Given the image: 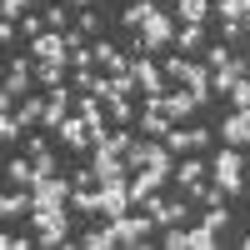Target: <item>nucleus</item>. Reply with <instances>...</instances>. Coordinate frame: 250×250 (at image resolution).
Masks as SVG:
<instances>
[{
	"mask_svg": "<svg viewBox=\"0 0 250 250\" xmlns=\"http://www.w3.org/2000/svg\"><path fill=\"white\" fill-rule=\"evenodd\" d=\"M35 220V245H65V205H35L30 210Z\"/></svg>",
	"mask_w": 250,
	"mask_h": 250,
	"instance_id": "obj_1",
	"label": "nucleus"
},
{
	"mask_svg": "<svg viewBox=\"0 0 250 250\" xmlns=\"http://www.w3.org/2000/svg\"><path fill=\"white\" fill-rule=\"evenodd\" d=\"M135 80L145 95H165V70L155 65V60H135Z\"/></svg>",
	"mask_w": 250,
	"mask_h": 250,
	"instance_id": "obj_15",
	"label": "nucleus"
},
{
	"mask_svg": "<svg viewBox=\"0 0 250 250\" xmlns=\"http://www.w3.org/2000/svg\"><path fill=\"white\" fill-rule=\"evenodd\" d=\"M95 60H100V65H105L110 75H120V70H130V60H125L115 45H105V40H100V45H95Z\"/></svg>",
	"mask_w": 250,
	"mask_h": 250,
	"instance_id": "obj_20",
	"label": "nucleus"
},
{
	"mask_svg": "<svg viewBox=\"0 0 250 250\" xmlns=\"http://www.w3.org/2000/svg\"><path fill=\"white\" fill-rule=\"evenodd\" d=\"M175 10H180V20H185V25H200V20H205V10H210V0H175Z\"/></svg>",
	"mask_w": 250,
	"mask_h": 250,
	"instance_id": "obj_23",
	"label": "nucleus"
},
{
	"mask_svg": "<svg viewBox=\"0 0 250 250\" xmlns=\"http://www.w3.org/2000/svg\"><path fill=\"white\" fill-rule=\"evenodd\" d=\"M240 245H245V250H250V235H245V240H240Z\"/></svg>",
	"mask_w": 250,
	"mask_h": 250,
	"instance_id": "obj_39",
	"label": "nucleus"
},
{
	"mask_svg": "<svg viewBox=\"0 0 250 250\" xmlns=\"http://www.w3.org/2000/svg\"><path fill=\"white\" fill-rule=\"evenodd\" d=\"M115 225V235H120V245H145V235H150V215H120V220H110Z\"/></svg>",
	"mask_w": 250,
	"mask_h": 250,
	"instance_id": "obj_10",
	"label": "nucleus"
},
{
	"mask_svg": "<svg viewBox=\"0 0 250 250\" xmlns=\"http://www.w3.org/2000/svg\"><path fill=\"white\" fill-rule=\"evenodd\" d=\"M150 15H155V5H150V0H140V5H130V10H125V25H135V30H140Z\"/></svg>",
	"mask_w": 250,
	"mask_h": 250,
	"instance_id": "obj_29",
	"label": "nucleus"
},
{
	"mask_svg": "<svg viewBox=\"0 0 250 250\" xmlns=\"http://www.w3.org/2000/svg\"><path fill=\"white\" fill-rule=\"evenodd\" d=\"M65 115H70V90H65V85H55V90H50V100H45V120H40V125L60 130V120H65Z\"/></svg>",
	"mask_w": 250,
	"mask_h": 250,
	"instance_id": "obj_16",
	"label": "nucleus"
},
{
	"mask_svg": "<svg viewBox=\"0 0 250 250\" xmlns=\"http://www.w3.org/2000/svg\"><path fill=\"white\" fill-rule=\"evenodd\" d=\"M185 250H215V230H210V225H195V230H185Z\"/></svg>",
	"mask_w": 250,
	"mask_h": 250,
	"instance_id": "obj_24",
	"label": "nucleus"
},
{
	"mask_svg": "<svg viewBox=\"0 0 250 250\" xmlns=\"http://www.w3.org/2000/svg\"><path fill=\"white\" fill-rule=\"evenodd\" d=\"M35 5V0H0V10H5V20H25V10Z\"/></svg>",
	"mask_w": 250,
	"mask_h": 250,
	"instance_id": "obj_32",
	"label": "nucleus"
},
{
	"mask_svg": "<svg viewBox=\"0 0 250 250\" xmlns=\"http://www.w3.org/2000/svg\"><path fill=\"white\" fill-rule=\"evenodd\" d=\"M230 100H235V110H250V75H240V80H235Z\"/></svg>",
	"mask_w": 250,
	"mask_h": 250,
	"instance_id": "obj_31",
	"label": "nucleus"
},
{
	"mask_svg": "<svg viewBox=\"0 0 250 250\" xmlns=\"http://www.w3.org/2000/svg\"><path fill=\"white\" fill-rule=\"evenodd\" d=\"M205 140H210L205 130H175V125H170V130H165V150H170V155H190V150H200Z\"/></svg>",
	"mask_w": 250,
	"mask_h": 250,
	"instance_id": "obj_12",
	"label": "nucleus"
},
{
	"mask_svg": "<svg viewBox=\"0 0 250 250\" xmlns=\"http://www.w3.org/2000/svg\"><path fill=\"white\" fill-rule=\"evenodd\" d=\"M20 125H25V120H20V115H10V110H5V115H0V140L10 145V140L20 135Z\"/></svg>",
	"mask_w": 250,
	"mask_h": 250,
	"instance_id": "obj_30",
	"label": "nucleus"
},
{
	"mask_svg": "<svg viewBox=\"0 0 250 250\" xmlns=\"http://www.w3.org/2000/svg\"><path fill=\"white\" fill-rule=\"evenodd\" d=\"M30 75H35V60H10V70H5V95H25Z\"/></svg>",
	"mask_w": 250,
	"mask_h": 250,
	"instance_id": "obj_18",
	"label": "nucleus"
},
{
	"mask_svg": "<svg viewBox=\"0 0 250 250\" xmlns=\"http://www.w3.org/2000/svg\"><path fill=\"white\" fill-rule=\"evenodd\" d=\"M175 45H180V50H200V45H205V25H185V30L175 35Z\"/></svg>",
	"mask_w": 250,
	"mask_h": 250,
	"instance_id": "obj_26",
	"label": "nucleus"
},
{
	"mask_svg": "<svg viewBox=\"0 0 250 250\" xmlns=\"http://www.w3.org/2000/svg\"><path fill=\"white\" fill-rule=\"evenodd\" d=\"M10 180L15 185H35V160H10Z\"/></svg>",
	"mask_w": 250,
	"mask_h": 250,
	"instance_id": "obj_28",
	"label": "nucleus"
},
{
	"mask_svg": "<svg viewBox=\"0 0 250 250\" xmlns=\"http://www.w3.org/2000/svg\"><path fill=\"white\" fill-rule=\"evenodd\" d=\"M35 80H45V85L55 90V85H65L70 75H65V65H55V60H35Z\"/></svg>",
	"mask_w": 250,
	"mask_h": 250,
	"instance_id": "obj_22",
	"label": "nucleus"
},
{
	"mask_svg": "<svg viewBox=\"0 0 250 250\" xmlns=\"http://www.w3.org/2000/svg\"><path fill=\"white\" fill-rule=\"evenodd\" d=\"M30 55H35V60H55V65H70L65 30H40V35L30 40Z\"/></svg>",
	"mask_w": 250,
	"mask_h": 250,
	"instance_id": "obj_4",
	"label": "nucleus"
},
{
	"mask_svg": "<svg viewBox=\"0 0 250 250\" xmlns=\"http://www.w3.org/2000/svg\"><path fill=\"white\" fill-rule=\"evenodd\" d=\"M215 10H220V20H245L250 0H215Z\"/></svg>",
	"mask_w": 250,
	"mask_h": 250,
	"instance_id": "obj_27",
	"label": "nucleus"
},
{
	"mask_svg": "<svg viewBox=\"0 0 250 250\" xmlns=\"http://www.w3.org/2000/svg\"><path fill=\"white\" fill-rule=\"evenodd\" d=\"M240 75H250V60H235V55H230L225 65H215V75H210V90H215V95H230Z\"/></svg>",
	"mask_w": 250,
	"mask_h": 250,
	"instance_id": "obj_9",
	"label": "nucleus"
},
{
	"mask_svg": "<svg viewBox=\"0 0 250 250\" xmlns=\"http://www.w3.org/2000/svg\"><path fill=\"white\" fill-rule=\"evenodd\" d=\"M140 130L155 135V140H165V130H170V120H165V110L155 105V100H145V110H140Z\"/></svg>",
	"mask_w": 250,
	"mask_h": 250,
	"instance_id": "obj_19",
	"label": "nucleus"
},
{
	"mask_svg": "<svg viewBox=\"0 0 250 250\" xmlns=\"http://www.w3.org/2000/svg\"><path fill=\"white\" fill-rule=\"evenodd\" d=\"M90 60H95V50L75 45V50H70V70H90Z\"/></svg>",
	"mask_w": 250,
	"mask_h": 250,
	"instance_id": "obj_34",
	"label": "nucleus"
},
{
	"mask_svg": "<svg viewBox=\"0 0 250 250\" xmlns=\"http://www.w3.org/2000/svg\"><path fill=\"white\" fill-rule=\"evenodd\" d=\"M205 225H210V230H215V235L225 230V210H220V205H210V210H205Z\"/></svg>",
	"mask_w": 250,
	"mask_h": 250,
	"instance_id": "obj_36",
	"label": "nucleus"
},
{
	"mask_svg": "<svg viewBox=\"0 0 250 250\" xmlns=\"http://www.w3.org/2000/svg\"><path fill=\"white\" fill-rule=\"evenodd\" d=\"M245 30H240V20H220V40H240Z\"/></svg>",
	"mask_w": 250,
	"mask_h": 250,
	"instance_id": "obj_38",
	"label": "nucleus"
},
{
	"mask_svg": "<svg viewBox=\"0 0 250 250\" xmlns=\"http://www.w3.org/2000/svg\"><path fill=\"white\" fill-rule=\"evenodd\" d=\"M165 75H170V80H180V85L190 90L195 100H210V70H205V65H195V60H180V55H170Z\"/></svg>",
	"mask_w": 250,
	"mask_h": 250,
	"instance_id": "obj_2",
	"label": "nucleus"
},
{
	"mask_svg": "<svg viewBox=\"0 0 250 250\" xmlns=\"http://www.w3.org/2000/svg\"><path fill=\"white\" fill-rule=\"evenodd\" d=\"M100 105H105V115H110V120H135V115H130V100H125V95H105Z\"/></svg>",
	"mask_w": 250,
	"mask_h": 250,
	"instance_id": "obj_25",
	"label": "nucleus"
},
{
	"mask_svg": "<svg viewBox=\"0 0 250 250\" xmlns=\"http://www.w3.org/2000/svg\"><path fill=\"white\" fill-rule=\"evenodd\" d=\"M45 30H70V15H65V5H50V15H45Z\"/></svg>",
	"mask_w": 250,
	"mask_h": 250,
	"instance_id": "obj_33",
	"label": "nucleus"
},
{
	"mask_svg": "<svg viewBox=\"0 0 250 250\" xmlns=\"http://www.w3.org/2000/svg\"><path fill=\"white\" fill-rule=\"evenodd\" d=\"M175 35H180V30L170 25V15H160V10H155V15L140 25V50H165Z\"/></svg>",
	"mask_w": 250,
	"mask_h": 250,
	"instance_id": "obj_5",
	"label": "nucleus"
},
{
	"mask_svg": "<svg viewBox=\"0 0 250 250\" xmlns=\"http://www.w3.org/2000/svg\"><path fill=\"white\" fill-rule=\"evenodd\" d=\"M25 210H35V190H30V185H20V190H10L5 200H0V215H5V220L25 215Z\"/></svg>",
	"mask_w": 250,
	"mask_h": 250,
	"instance_id": "obj_17",
	"label": "nucleus"
},
{
	"mask_svg": "<svg viewBox=\"0 0 250 250\" xmlns=\"http://www.w3.org/2000/svg\"><path fill=\"white\" fill-rule=\"evenodd\" d=\"M150 100L165 110V120H185V115H190V110L200 105V100H195L190 90H165V95H150Z\"/></svg>",
	"mask_w": 250,
	"mask_h": 250,
	"instance_id": "obj_8",
	"label": "nucleus"
},
{
	"mask_svg": "<svg viewBox=\"0 0 250 250\" xmlns=\"http://www.w3.org/2000/svg\"><path fill=\"white\" fill-rule=\"evenodd\" d=\"M30 190H35V205H65L75 185H65V180H55V175H50V180H35Z\"/></svg>",
	"mask_w": 250,
	"mask_h": 250,
	"instance_id": "obj_13",
	"label": "nucleus"
},
{
	"mask_svg": "<svg viewBox=\"0 0 250 250\" xmlns=\"http://www.w3.org/2000/svg\"><path fill=\"white\" fill-rule=\"evenodd\" d=\"M80 245L85 250H110V245H120V235H115V225H100V230H85Z\"/></svg>",
	"mask_w": 250,
	"mask_h": 250,
	"instance_id": "obj_21",
	"label": "nucleus"
},
{
	"mask_svg": "<svg viewBox=\"0 0 250 250\" xmlns=\"http://www.w3.org/2000/svg\"><path fill=\"white\" fill-rule=\"evenodd\" d=\"M210 165H215V185H220L225 195H235V190H240V180H245V155L235 150V145H225V150H220Z\"/></svg>",
	"mask_w": 250,
	"mask_h": 250,
	"instance_id": "obj_3",
	"label": "nucleus"
},
{
	"mask_svg": "<svg viewBox=\"0 0 250 250\" xmlns=\"http://www.w3.org/2000/svg\"><path fill=\"white\" fill-rule=\"evenodd\" d=\"M165 175H170V160H155V165H145V170H135V180H130V200H145L150 190H160Z\"/></svg>",
	"mask_w": 250,
	"mask_h": 250,
	"instance_id": "obj_6",
	"label": "nucleus"
},
{
	"mask_svg": "<svg viewBox=\"0 0 250 250\" xmlns=\"http://www.w3.org/2000/svg\"><path fill=\"white\" fill-rule=\"evenodd\" d=\"M145 215H150L160 230H165V225H180V220H185V205H180V200H165V195L150 190V195H145Z\"/></svg>",
	"mask_w": 250,
	"mask_h": 250,
	"instance_id": "obj_7",
	"label": "nucleus"
},
{
	"mask_svg": "<svg viewBox=\"0 0 250 250\" xmlns=\"http://www.w3.org/2000/svg\"><path fill=\"white\" fill-rule=\"evenodd\" d=\"M165 250H185V230L180 225H165V240H160Z\"/></svg>",
	"mask_w": 250,
	"mask_h": 250,
	"instance_id": "obj_35",
	"label": "nucleus"
},
{
	"mask_svg": "<svg viewBox=\"0 0 250 250\" xmlns=\"http://www.w3.org/2000/svg\"><path fill=\"white\" fill-rule=\"evenodd\" d=\"M60 140H65L70 150H85V145H95V140H90V120L80 115V110L65 115V120H60Z\"/></svg>",
	"mask_w": 250,
	"mask_h": 250,
	"instance_id": "obj_11",
	"label": "nucleus"
},
{
	"mask_svg": "<svg viewBox=\"0 0 250 250\" xmlns=\"http://www.w3.org/2000/svg\"><path fill=\"white\" fill-rule=\"evenodd\" d=\"M25 245H35V240H25V235H10V230L0 235V250H25Z\"/></svg>",
	"mask_w": 250,
	"mask_h": 250,
	"instance_id": "obj_37",
	"label": "nucleus"
},
{
	"mask_svg": "<svg viewBox=\"0 0 250 250\" xmlns=\"http://www.w3.org/2000/svg\"><path fill=\"white\" fill-rule=\"evenodd\" d=\"M220 135H225V145H235V150H245V145H250V110H235L230 120L220 125Z\"/></svg>",
	"mask_w": 250,
	"mask_h": 250,
	"instance_id": "obj_14",
	"label": "nucleus"
}]
</instances>
